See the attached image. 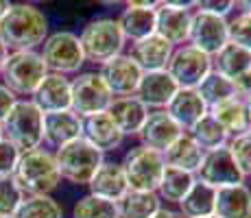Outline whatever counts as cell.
Listing matches in <instances>:
<instances>
[{
  "label": "cell",
  "mask_w": 251,
  "mask_h": 218,
  "mask_svg": "<svg viewBox=\"0 0 251 218\" xmlns=\"http://www.w3.org/2000/svg\"><path fill=\"white\" fill-rule=\"evenodd\" d=\"M46 13L37 4L11 2L7 16L0 20V40L9 52L37 50L50 33Z\"/></svg>",
  "instance_id": "cell-1"
},
{
  "label": "cell",
  "mask_w": 251,
  "mask_h": 218,
  "mask_svg": "<svg viewBox=\"0 0 251 218\" xmlns=\"http://www.w3.org/2000/svg\"><path fill=\"white\" fill-rule=\"evenodd\" d=\"M11 177L24 196H52L61 183L55 155L44 146L22 153Z\"/></svg>",
  "instance_id": "cell-2"
},
{
  "label": "cell",
  "mask_w": 251,
  "mask_h": 218,
  "mask_svg": "<svg viewBox=\"0 0 251 218\" xmlns=\"http://www.w3.org/2000/svg\"><path fill=\"white\" fill-rule=\"evenodd\" d=\"M79 42L83 48L85 64H94L96 68L105 66L114 57L123 55L127 40L120 31L116 18H94L85 22V26L79 33Z\"/></svg>",
  "instance_id": "cell-3"
},
{
  "label": "cell",
  "mask_w": 251,
  "mask_h": 218,
  "mask_svg": "<svg viewBox=\"0 0 251 218\" xmlns=\"http://www.w3.org/2000/svg\"><path fill=\"white\" fill-rule=\"evenodd\" d=\"M2 138L20 153L44 146V114L31 98H18L2 120Z\"/></svg>",
  "instance_id": "cell-4"
},
{
  "label": "cell",
  "mask_w": 251,
  "mask_h": 218,
  "mask_svg": "<svg viewBox=\"0 0 251 218\" xmlns=\"http://www.w3.org/2000/svg\"><path fill=\"white\" fill-rule=\"evenodd\" d=\"M52 155H55L61 181H68L70 186H83V188H88L92 177L100 168V164L105 162V155L83 138L64 144L57 151H52Z\"/></svg>",
  "instance_id": "cell-5"
},
{
  "label": "cell",
  "mask_w": 251,
  "mask_h": 218,
  "mask_svg": "<svg viewBox=\"0 0 251 218\" xmlns=\"http://www.w3.org/2000/svg\"><path fill=\"white\" fill-rule=\"evenodd\" d=\"M40 57L44 61L46 70L52 74L75 76L85 66V55L79 42V33L66 31V28L48 33L44 44L40 46Z\"/></svg>",
  "instance_id": "cell-6"
},
{
  "label": "cell",
  "mask_w": 251,
  "mask_h": 218,
  "mask_svg": "<svg viewBox=\"0 0 251 218\" xmlns=\"http://www.w3.org/2000/svg\"><path fill=\"white\" fill-rule=\"evenodd\" d=\"M46 74L48 70L40 57V50H18L9 52L0 83L9 87L18 98H31Z\"/></svg>",
  "instance_id": "cell-7"
},
{
  "label": "cell",
  "mask_w": 251,
  "mask_h": 218,
  "mask_svg": "<svg viewBox=\"0 0 251 218\" xmlns=\"http://www.w3.org/2000/svg\"><path fill=\"white\" fill-rule=\"evenodd\" d=\"M127 177L129 190L136 192H157V186L162 181L164 168V155L153 151L149 146L142 144H133L127 153L123 155V162H120Z\"/></svg>",
  "instance_id": "cell-8"
},
{
  "label": "cell",
  "mask_w": 251,
  "mask_h": 218,
  "mask_svg": "<svg viewBox=\"0 0 251 218\" xmlns=\"http://www.w3.org/2000/svg\"><path fill=\"white\" fill-rule=\"evenodd\" d=\"M70 92H72L70 109L81 118L107 111L114 100L112 92L105 85L99 70H81L79 74H75L70 79Z\"/></svg>",
  "instance_id": "cell-9"
},
{
  "label": "cell",
  "mask_w": 251,
  "mask_h": 218,
  "mask_svg": "<svg viewBox=\"0 0 251 218\" xmlns=\"http://www.w3.org/2000/svg\"><path fill=\"white\" fill-rule=\"evenodd\" d=\"M192 2L183 0H160L155 4V35L166 40L171 46H183L190 37V22H192Z\"/></svg>",
  "instance_id": "cell-10"
},
{
  "label": "cell",
  "mask_w": 251,
  "mask_h": 218,
  "mask_svg": "<svg viewBox=\"0 0 251 218\" xmlns=\"http://www.w3.org/2000/svg\"><path fill=\"white\" fill-rule=\"evenodd\" d=\"M166 72L179 87L197 90L201 81L212 72V57L201 52L199 48L190 46V44H183L173 50Z\"/></svg>",
  "instance_id": "cell-11"
},
{
  "label": "cell",
  "mask_w": 251,
  "mask_h": 218,
  "mask_svg": "<svg viewBox=\"0 0 251 218\" xmlns=\"http://www.w3.org/2000/svg\"><path fill=\"white\" fill-rule=\"evenodd\" d=\"M199 181H203L205 186L221 190V188H231V186H240L245 183V174L240 172L236 159L231 157L229 148H216L203 155V162H201L199 170L195 174Z\"/></svg>",
  "instance_id": "cell-12"
},
{
  "label": "cell",
  "mask_w": 251,
  "mask_h": 218,
  "mask_svg": "<svg viewBox=\"0 0 251 218\" xmlns=\"http://www.w3.org/2000/svg\"><path fill=\"white\" fill-rule=\"evenodd\" d=\"M229 42L227 37V18H219L212 13L192 9V22H190V37L188 44L199 48L201 52L214 57L225 44Z\"/></svg>",
  "instance_id": "cell-13"
},
{
  "label": "cell",
  "mask_w": 251,
  "mask_h": 218,
  "mask_svg": "<svg viewBox=\"0 0 251 218\" xmlns=\"http://www.w3.org/2000/svg\"><path fill=\"white\" fill-rule=\"evenodd\" d=\"M96 70L100 72V76H103L105 85L109 87L114 98H120V96H136L140 79H142V74H144L127 52L114 57L112 61H107L105 66L96 68Z\"/></svg>",
  "instance_id": "cell-14"
},
{
  "label": "cell",
  "mask_w": 251,
  "mask_h": 218,
  "mask_svg": "<svg viewBox=\"0 0 251 218\" xmlns=\"http://www.w3.org/2000/svg\"><path fill=\"white\" fill-rule=\"evenodd\" d=\"M155 4L157 2H149V0H131L125 4L116 22L127 44L140 42L155 33Z\"/></svg>",
  "instance_id": "cell-15"
},
{
  "label": "cell",
  "mask_w": 251,
  "mask_h": 218,
  "mask_svg": "<svg viewBox=\"0 0 251 218\" xmlns=\"http://www.w3.org/2000/svg\"><path fill=\"white\" fill-rule=\"evenodd\" d=\"M183 133L181 127L166 114V109L149 111L147 122L138 133V140L142 146H149L157 153H164L177 138Z\"/></svg>",
  "instance_id": "cell-16"
},
{
  "label": "cell",
  "mask_w": 251,
  "mask_h": 218,
  "mask_svg": "<svg viewBox=\"0 0 251 218\" xmlns=\"http://www.w3.org/2000/svg\"><path fill=\"white\" fill-rule=\"evenodd\" d=\"M83 135V118L72 109L44 114V146L48 151H57L59 146L79 140Z\"/></svg>",
  "instance_id": "cell-17"
},
{
  "label": "cell",
  "mask_w": 251,
  "mask_h": 218,
  "mask_svg": "<svg viewBox=\"0 0 251 218\" xmlns=\"http://www.w3.org/2000/svg\"><path fill=\"white\" fill-rule=\"evenodd\" d=\"M179 85L173 81V76L166 70L160 72H144L140 85L136 90V98L144 105L149 111L155 109H166L171 98L177 94Z\"/></svg>",
  "instance_id": "cell-18"
},
{
  "label": "cell",
  "mask_w": 251,
  "mask_h": 218,
  "mask_svg": "<svg viewBox=\"0 0 251 218\" xmlns=\"http://www.w3.org/2000/svg\"><path fill=\"white\" fill-rule=\"evenodd\" d=\"M88 194H94L105 201H112L118 205L123 201V196L129 192V183L125 177V170L120 166V162H112L105 159L100 164V168L96 170V174L92 177V181L88 183Z\"/></svg>",
  "instance_id": "cell-19"
},
{
  "label": "cell",
  "mask_w": 251,
  "mask_h": 218,
  "mask_svg": "<svg viewBox=\"0 0 251 218\" xmlns=\"http://www.w3.org/2000/svg\"><path fill=\"white\" fill-rule=\"evenodd\" d=\"M173 50H175V46H171L166 40H162L160 35L153 33V35L144 37V40L129 44L127 55L136 61L142 72H160L166 70Z\"/></svg>",
  "instance_id": "cell-20"
},
{
  "label": "cell",
  "mask_w": 251,
  "mask_h": 218,
  "mask_svg": "<svg viewBox=\"0 0 251 218\" xmlns=\"http://www.w3.org/2000/svg\"><path fill=\"white\" fill-rule=\"evenodd\" d=\"M81 138L88 140L92 146L99 148L103 155L118 151L125 142V135L118 131V127L114 124L112 116L107 111H100V114L83 118V135Z\"/></svg>",
  "instance_id": "cell-21"
},
{
  "label": "cell",
  "mask_w": 251,
  "mask_h": 218,
  "mask_svg": "<svg viewBox=\"0 0 251 218\" xmlns=\"http://www.w3.org/2000/svg\"><path fill=\"white\" fill-rule=\"evenodd\" d=\"M31 100L42 109V114H52V111H66L70 109L72 92H70V76L52 74L48 72Z\"/></svg>",
  "instance_id": "cell-22"
},
{
  "label": "cell",
  "mask_w": 251,
  "mask_h": 218,
  "mask_svg": "<svg viewBox=\"0 0 251 218\" xmlns=\"http://www.w3.org/2000/svg\"><path fill=\"white\" fill-rule=\"evenodd\" d=\"M107 114L112 116L114 124L125 138H138V133L147 122L149 109L140 103L136 96H120V98L112 100Z\"/></svg>",
  "instance_id": "cell-23"
},
{
  "label": "cell",
  "mask_w": 251,
  "mask_h": 218,
  "mask_svg": "<svg viewBox=\"0 0 251 218\" xmlns=\"http://www.w3.org/2000/svg\"><path fill=\"white\" fill-rule=\"evenodd\" d=\"M166 114L175 120L186 133L192 124H197L201 118L207 114V105L199 96L197 90H188V87H179L177 94L171 98V103L166 105Z\"/></svg>",
  "instance_id": "cell-24"
},
{
  "label": "cell",
  "mask_w": 251,
  "mask_h": 218,
  "mask_svg": "<svg viewBox=\"0 0 251 218\" xmlns=\"http://www.w3.org/2000/svg\"><path fill=\"white\" fill-rule=\"evenodd\" d=\"M214 216L216 218H251V186L221 188L214 198Z\"/></svg>",
  "instance_id": "cell-25"
},
{
  "label": "cell",
  "mask_w": 251,
  "mask_h": 218,
  "mask_svg": "<svg viewBox=\"0 0 251 218\" xmlns=\"http://www.w3.org/2000/svg\"><path fill=\"white\" fill-rule=\"evenodd\" d=\"M162 155H164L166 166L177 168V170H183V172H190V174H197L205 153L197 146V142L190 138V135L181 133Z\"/></svg>",
  "instance_id": "cell-26"
},
{
  "label": "cell",
  "mask_w": 251,
  "mask_h": 218,
  "mask_svg": "<svg viewBox=\"0 0 251 218\" xmlns=\"http://www.w3.org/2000/svg\"><path fill=\"white\" fill-rule=\"evenodd\" d=\"M207 111H210L212 118L225 129V133H227L229 138L240 135V133H245V131L251 129L247 109H245V100L236 98V96H231V98L223 100V103L214 105V107H210Z\"/></svg>",
  "instance_id": "cell-27"
},
{
  "label": "cell",
  "mask_w": 251,
  "mask_h": 218,
  "mask_svg": "<svg viewBox=\"0 0 251 218\" xmlns=\"http://www.w3.org/2000/svg\"><path fill=\"white\" fill-rule=\"evenodd\" d=\"M195 181H197L195 174L166 166L164 168L162 181H160V186H157L155 194L160 196V201L164 203V205H168V207L175 205L177 207L181 203V198L190 192L192 186H195Z\"/></svg>",
  "instance_id": "cell-28"
},
{
  "label": "cell",
  "mask_w": 251,
  "mask_h": 218,
  "mask_svg": "<svg viewBox=\"0 0 251 218\" xmlns=\"http://www.w3.org/2000/svg\"><path fill=\"white\" fill-rule=\"evenodd\" d=\"M212 70L223 74L225 79H236L251 70V52L236 44H225L214 57H212Z\"/></svg>",
  "instance_id": "cell-29"
},
{
  "label": "cell",
  "mask_w": 251,
  "mask_h": 218,
  "mask_svg": "<svg viewBox=\"0 0 251 218\" xmlns=\"http://www.w3.org/2000/svg\"><path fill=\"white\" fill-rule=\"evenodd\" d=\"M214 198L216 190L210 186H205L203 181L197 179L195 186L190 188L186 196L181 198V203L177 205V212L183 218H207L214 216Z\"/></svg>",
  "instance_id": "cell-30"
},
{
  "label": "cell",
  "mask_w": 251,
  "mask_h": 218,
  "mask_svg": "<svg viewBox=\"0 0 251 218\" xmlns=\"http://www.w3.org/2000/svg\"><path fill=\"white\" fill-rule=\"evenodd\" d=\"M186 133L195 140L197 146H199L203 153L216 151V148H223V146H227V142H229V135L225 133V129L221 127L214 118H212L210 111H207V114L197 124H192Z\"/></svg>",
  "instance_id": "cell-31"
},
{
  "label": "cell",
  "mask_w": 251,
  "mask_h": 218,
  "mask_svg": "<svg viewBox=\"0 0 251 218\" xmlns=\"http://www.w3.org/2000/svg\"><path fill=\"white\" fill-rule=\"evenodd\" d=\"M164 205L155 192H136L129 190L118 203V218H153Z\"/></svg>",
  "instance_id": "cell-32"
},
{
  "label": "cell",
  "mask_w": 251,
  "mask_h": 218,
  "mask_svg": "<svg viewBox=\"0 0 251 218\" xmlns=\"http://www.w3.org/2000/svg\"><path fill=\"white\" fill-rule=\"evenodd\" d=\"M13 218H64V207L55 196H24Z\"/></svg>",
  "instance_id": "cell-33"
},
{
  "label": "cell",
  "mask_w": 251,
  "mask_h": 218,
  "mask_svg": "<svg viewBox=\"0 0 251 218\" xmlns=\"http://www.w3.org/2000/svg\"><path fill=\"white\" fill-rule=\"evenodd\" d=\"M197 92H199V96L203 98V103L207 105V109L234 96L231 81L225 79L223 74H219V72H214V70H212L210 74H207L205 79L201 81V85L197 87Z\"/></svg>",
  "instance_id": "cell-34"
},
{
  "label": "cell",
  "mask_w": 251,
  "mask_h": 218,
  "mask_svg": "<svg viewBox=\"0 0 251 218\" xmlns=\"http://www.w3.org/2000/svg\"><path fill=\"white\" fill-rule=\"evenodd\" d=\"M72 218H118V205L94 194H83L72 205Z\"/></svg>",
  "instance_id": "cell-35"
},
{
  "label": "cell",
  "mask_w": 251,
  "mask_h": 218,
  "mask_svg": "<svg viewBox=\"0 0 251 218\" xmlns=\"http://www.w3.org/2000/svg\"><path fill=\"white\" fill-rule=\"evenodd\" d=\"M22 198L24 194L13 177H0V218H13Z\"/></svg>",
  "instance_id": "cell-36"
},
{
  "label": "cell",
  "mask_w": 251,
  "mask_h": 218,
  "mask_svg": "<svg viewBox=\"0 0 251 218\" xmlns=\"http://www.w3.org/2000/svg\"><path fill=\"white\" fill-rule=\"evenodd\" d=\"M227 37L229 44H236L251 52V16L236 11L227 20Z\"/></svg>",
  "instance_id": "cell-37"
},
{
  "label": "cell",
  "mask_w": 251,
  "mask_h": 218,
  "mask_svg": "<svg viewBox=\"0 0 251 218\" xmlns=\"http://www.w3.org/2000/svg\"><path fill=\"white\" fill-rule=\"evenodd\" d=\"M227 148H229L231 157L236 159V164H238L240 172L245 177H251V129L240 135L229 138Z\"/></svg>",
  "instance_id": "cell-38"
},
{
  "label": "cell",
  "mask_w": 251,
  "mask_h": 218,
  "mask_svg": "<svg viewBox=\"0 0 251 218\" xmlns=\"http://www.w3.org/2000/svg\"><path fill=\"white\" fill-rule=\"evenodd\" d=\"M195 9L229 20L236 13V0H195Z\"/></svg>",
  "instance_id": "cell-39"
},
{
  "label": "cell",
  "mask_w": 251,
  "mask_h": 218,
  "mask_svg": "<svg viewBox=\"0 0 251 218\" xmlns=\"http://www.w3.org/2000/svg\"><path fill=\"white\" fill-rule=\"evenodd\" d=\"M20 151L13 146L7 140H0V177H11L13 170L18 166V159H20Z\"/></svg>",
  "instance_id": "cell-40"
},
{
  "label": "cell",
  "mask_w": 251,
  "mask_h": 218,
  "mask_svg": "<svg viewBox=\"0 0 251 218\" xmlns=\"http://www.w3.org/2000/svg\"><path fill=\"white\" fill-rule=\"evenodd\" d=\"M231 87H234V96L240 100L249 98L251 96V70L245 72V74L236 76V79H231Z\"/></svg>",
  "instance_id": "cell-41"
},
{
  "label": "cell",
  "mask_w": 251,
  "mask_h": 218,
  "mask_svg": "<svg viewBox=\"0 0 251 218\" xmlns=\"http://www.w3.org/2000/svg\"><path fill=\"white\" fill-rule=\"evenodd\" d=\"M16 100H18V96L13 94L9 87H4L2 83H0V124H2V120L9 116V111L13 109Z\"/></svg>",
  "instance_id": "cell-42"
},
{
  "label": "cell",
  "mask_w": 251,
  "mask_h": 218,
  "mask_svg": "<svg viewBox=\"0 0 251 218\" xmlns=\"http://www.w3.org/2000/svg\"><path fill=\"white\" fill-rule=\"evenodd\" d=\"M153 218H183L179 212H177V207H168V205H162L160 210L153 214Z\"/></svg>",
  "instance_id": "cell-43"
},
{
  "label": "cell",
  "mask_w": 251,
  "mask_h": 218,
  "mask_svg": "<svg viewBox=\"0 0 251 218\" xmlns=\"http://www.w3.org/2000/svg\"><path fill=\"white\" fill-rule=\"evenodd\" d=\"M7 57H9V48L4 46L2 40H0V74H2V68L7 64Z\"/></svg>",
  "instance_id": "cell-44"
},
{
  "label": "cell",
  "mask_w": 251,
  "mask_h": 218,
  "mask_svg": "<svg viewBox=\"0 0 251 218\" xmlns=\"http://www.w3.org/2000/svg\"><path fill=\"white\" fill-rule=\"evenodd\" d=\"M236 11L251 16V0H238V2H236Z\"/></svg>",
  "instance_id": "cell-45"
},
{
  "label": "cell",
  "mask_w": 251,
  "mask_h": 218,
  "mask_svg": "<svg viewBox=\"0 0 251 218\" xmlns=\"http://www.w3.org/2000/svg\"><path fill=\"white\" fill-rule=\"evenodd\" d=\"M9 7H11V2H9V0H0V20H2L4 16H7Z\"/></svg>",
  "instance_id": "cell-46"
},
{
  "label": "cell",
  "mask_w": 251,
  "mask_h": 218,
  "mask_svg": "<svg viewBox=\"0 0 251 218\" xmlns=\"http://www.w3.org/2000/svg\"><path fill=\"white\" fill-rule=\"evenodd\" d=\"M245 109H247V116H249V122H251V96L245 98Z\"/></svg>",
  "instance_id": "cell-47"
},
{
  "label": "cell",
  "mask_w": 251,
  "mask_h": 218,
  "mask_svg": "<svg viewBox=\"0 0 251 218\" xmlns=\"http://www.w3.org/2000/svg\"><path fill=\"white\" fill-rule=\"evenodd\" d=\"M0 140H2V124H0Z\"/></svg>",
  "instance_id": "cell-48"
},
{
  "label": "cell",
  "mask_w": 251,
  "mask_h": 218,
  "mask_svg": "<svg viewBox=\"0 0 251 218\" xmlns=\"http://www.w3.org/2000/svg\"><path fill=\"white\" fill-rule=\"evenodd\" d=\"M207 218H216V216H207Z\"/></svg>",
  "instance_id": "cell-49"
}]
</instances>
